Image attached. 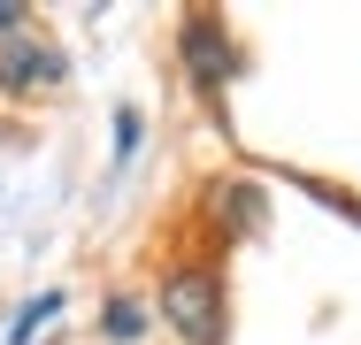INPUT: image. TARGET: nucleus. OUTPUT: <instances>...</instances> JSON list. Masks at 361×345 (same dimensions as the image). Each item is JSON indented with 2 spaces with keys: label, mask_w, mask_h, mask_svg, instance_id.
<instances>
[{
  "label": "nucleus",
  "mask_w": 361,
  "mask_h": 345,
  "mask_svg": "<svg viewBox=\"0 0 361 345\" xmlns=\"http://www.w3.org/2000/svg\"><path fill=\"white\" fill-rule=\"evenodd\" d=\"M161 315H169V330L185 345H223V276L216 269H177L161 284Z\"/></svg>",
  "instance_id": "f257e3e1"
},
{
  "label": "nucleus",
  "mask_w": 361,
  "mask_h": 345,
  "mask_svg": "<svg viewBox=\"0 0 361 345\" xmlns=\"http://www.w3.org/2000/svg\"><path fill=\"white\" fill-rule=\"evenodd\" d=\"M185 54H192V77H200L208 92H223V77L238 69V54L223 46V31H216V15H192V23H185Z\"/></svg>",
  "instance_id": "f03ea898"
},
{
  "label": "nucleus",
  "mask_w": 361,
  "mask_h": 345,
  "mask_svg": "<svg viewBox=\"0 0 361 345\" xmlns=\"http://www.w3.org/2000/svg\"><path fill=\"white\" fill-rule=\"evenodd\" d=\"M0 84H8V92H39V84H62V54H54V46H31V39H16V46L0 54Z\"/></svg>",
  "instance_id": "7ed1b4c3"
},
{
  "label": "nucleus",
  "mask_w": 361,
  "mask_h": 345,
  "mask_svg": "<svg viewBox=\"0 0 361 345\" xmlns=\"http://www.w3.org/2000/svg\"><path fill=\"white\" fill-rule=\"evenodd\" d=\"M100 330H108L116 345H123V338H139V307H131V299H108V315H100Z\"/></svg>",
  "instance_id": "20e7f679"
},
{
  "label": "nucleus",
  "mask_w": 361,
  "mask_h": 345,
  "mask_svg": "<svg viewBox=\"0 0 361 345\" xmlns=\"http://www.w3.org/2000/svg\"><path fill=\"white\" fill-rule=\"evenodd\" d=\"M54 307H62V291H39V299H31V307H23V315H16V345L31 338V330H39V322H47V315H54Z\"/></svg>",
  "instance_id": "39448f33"
},
{
  "label": "nucleus",
  "mask_w": 361,
  "mask_h": 345,
  "mask_svg": "<svg viewBox=\"0 0 361 345\" xmlns=\"http://www.w3.org/2000/svg\"><path fill=\"white\" fill-rule=\"evenodd\" d=\"M16 23H23V15H16V8H8V0H0V31H16Z\"/></svg>",
  "instance_id": "423d86ee"
}]
</instances>
